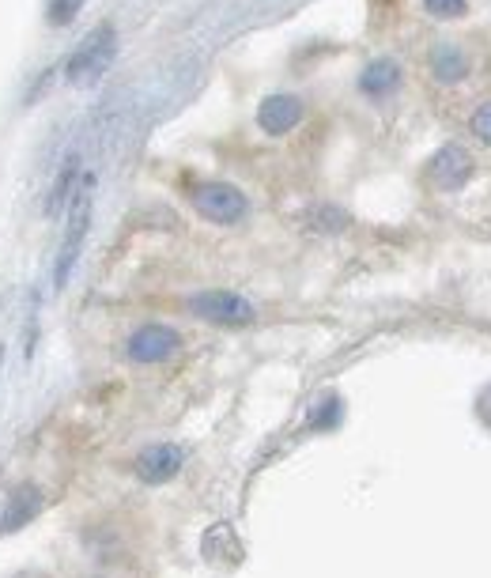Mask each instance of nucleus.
I'll return each instance as SVG.
<instances>
[{
  "instance_id": "1",
  "label": "nucleus",
  "mask_w": 491,
  "mask_h": 578,
  "mask_svg": "<svg viewBox=\"0 0 491 578\" xmlns=\"http://www.w3.org/2000/svg\"><path fill=\"white\" fill-rule=\"evenodd\" d=\"M91 204H95V174H84L72 201H68V223L65 235H61V250H57V265H53V288H65L76 261H80V250H84L87 231H91Z\"/></svg>"
},
{
  "instance_id": "2",
  "label": "nucleus",
  "mask_w": 491,
  "mask_h": 578,
  "mask_svg": "<svg viewBox=\"0 0 491 578\" xmlns=\"http://www.w3.org/2000/svg\"><path fill=\"white\" fill-rule=\"evenodd\" d=\"M114 57H118V31H114V23L91 27V31L80 38V46L72 50V57H68V65H65L68 84L95 87L102 76L110 72Z\"/></svg>"
},
{
  "instance_id": "3",
  "label": "nucleus",
  "mask_w": 491,
  "mask_h": 578,
  "mask_svg": "<svg viewBox=\"0 0 491 578\" xmlns=\"http://www.w3.org/2000/svg\"><path fill=\"white\" fill-rule=\"evenodd\" d=\"M193 208L197 216H204L208 223H220V227H235L250 216V201L246 193L231 182H204L193 189Z\"/></svg>"
},
{
  "instance_id": "4",
  "label": "nucleus",
  "mask_w": 491,
  "mask_h": 578,
  "mask_svg": "<svg viewBox=\"0 0 491 578\" xmlns=\"http://www.w3.org/2000/svg\"><path fill=\"white\" fill-rule=\"evenodd\" d=\"M186 310L193 318L212 325H227V329H238V325H250L257 318V310L250 299H242L235 291H197L186 299Z\"/></svg>"
},
{
  "instance_id": "5",
  "label": "nucleus",
  "mask_w": 491,
  "mask_h": 578,
  "mask_svg": "<svg viewBox=\"0 0 491 578\" xmlns=\"http://www.w3.org/2000/svg\"><path fill=\"white\" fill-rule=\"evenodd\" d=\"M178 348H182L178 329L148 322L140 325V329H133V337L125 344V356L133 359V363H140V367H155V363H167L170 356H178Z\"/></svg>"
},
{
  "instance_id": "6",
  "label": "nucleus",
  "mask_w": 491,
  "mask_h": 578,
  "mask_svg": "<svg viewBox=\"0 0 491 578\" xmlns=\"http://www.w3.org/2000/svg\"><path fill=\"white\" fill-rule=\"evenodd\" d=\"M427 178H431V186L442 189V193H454V189L469 186V178H473V155L465 152L461 144H446V148H439V152L431 155Z\"/></svg>"
},
{
  "instance_id": "7",
  "label": "nucleus",
  "mask_w": 491,
  "mask_h": 578,
  "mask_svg": "<svg viewBox=\"0 0 491 578\" xmlns=\"http://www.w3.org/2000/svg\"><path fill=\"white\" fill-rule=\"evenodd\" d=\"M182 465H186V450L174 446V442H155V446L136 454V476L144 484H152V488L174 480V476L182 473Z\"/></svg>"
},
{
  "instance_id": "8",
  "label": "nucleus",
  "mask_w": 491,
  "mask_h": 578,
  "mask_svg": "<svg viewBox=\"0 0 491 578\" xmlns=\"http://www.w3.org/2000/svg\"><path fill=\"white\" fill-rule=\"evenodd\" d=\"M303 121V99L288 95V91H276L269 99L257 106V125L269 136H284Z\"/></svg>"
},
{
  "instance_id": "9",
  "label": "nucleus",
  "mask_w": 491,
  "mask_h": 578,
  "mask_svg": "<svg viewBox=\"0 0 491 578\" xmlns=\"http://www.w3.org/2000/svg\"><path fill=\"white\" fill-rule=\"evenodd\" d=\"M42 507H46V495L38 492L34 484L16 488V492L8 495L4 510H0V533H16V529H23L27 522L38 518V510H42Z\"/></svg>"
},
{
  "instance_id": "10",
  "label": "nucleus",
  "mask_w": 491,
  "mask_h": 578,
  "mask_svg": "<svg viewBox=\"0 0 491 578\" xmlns=\"http://www.w3.org/2000/svg\"><path fill=\"white\" fill-rule=\"evenodd\" d=\"M80 178H84V174H80V152H68L61 170H57V178H53L50 197H46V216H50V220H57V216L68 208L72 193L80 186Z\"/></svg>"
},
{
  "instance_id": "11",
  "label": "nucleus",
  "mask_w": 491,
  "mask_h": 578,
  "mask_svg": "<svg viewBox=\"0 0 491 578\" xmlns=\"http://www.w3.org/2000/svg\"><path fill=\"white\" fill-rule=\"evenodd\" d=\"M401 87V65L390 61V57H378L371 65L359 72V91L367 95V99H386Z\"/></svg>"
},
{
  "instance_id": "12",
  "label": "nucleus",
  "mask_w": 491,
  "mask_h": 578,
  "mask_svg": "<svg viewBox=\"0 0 491 578\" xmlns=\"http://www.w3.org/2000/svg\"><path fill=\"white\" fill-rule=\"evenodd\" d=\"M431 72H435V80L439 84H461L465 76H469V57L458 50V46H435L431 53Z\"/></svg>"
},
{
  "instance_id": "13",
  "label": "nucleus",
  "mask_w": 491,
  "mask_h": 578,
  "mask_svg": "<svg viewBox=\"0 0 491 578\" xmlns=\"http://www.w3.org/2000/svg\"><path fill=\"white\" fill-rule=\"evenodd\" d=\"M340 416H344L340 397H337V393H325L322 405L310 412V427H314V431H333V427L340 424Z\"/></svg>"
},
{
  "instance_id": "14",
  "label": "nucleus",
  "mask_w": 491,
  "mask_h": 578,
  "mask_svg": "<svg viewBox=\"0 0 491 578\" xmlns=\"http://www.w3.org/2000/svg\"><path fill=\"white\" fill-rule=\"evenodd\" d=\"M84 0H46V23L50 27H68L72 19L80 16Z\"/></svg>"
},
{
  "instance_id": "15",
  "label": "nucleus",
  "mask_w": 491,
  "mask_h": 578,
  "mask_svg": "<svg viewBox=\"0 0 491 578\" xmlns=\"http://www.w3.org/2000/svg\"><path fill=\"white\" fill-rule=\"evenodd\" d=\"M469 129H473L476 140H484V144H491V102H484V106H476L473 118H469Z\"/></svg>"
},
{
  "instance_id": "16",
  "label": "nucleus",
  "mask_w": 491,
  "mask_h": 578,
  "mask_svg": "<svg viewBox=\"0 0 491 578\" xmlns=\"http://www.w3.org/2000/svg\"><path fill=\"white\" fill-rule=\"evenodd\" d=\"M424 8L431 12V16H439V19L465 16V0H424Z\"/></svg>"
},
{
  "instance_id": "17",
  "label": "nucleus",
  "mask_w": 491,
  "mask_h": 578,
  "mask_svg": "<svg viewBox=\"0 0 491 578\" xmlns=\"http://www.w3.org/2000/svg\"><path fill=\"white\" fill-rule=\"evenodd\" d=\"M0 363H4V344H0Z\"/></svg>"
}]
</instances>
